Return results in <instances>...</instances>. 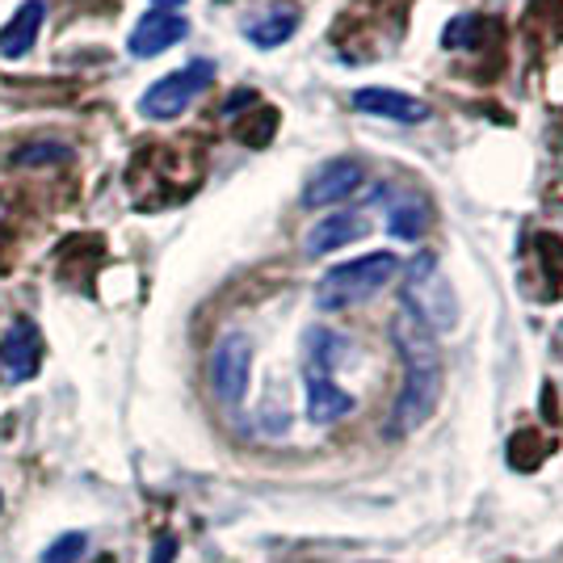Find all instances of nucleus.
Returning a JSON list of instances; mask_svg holds the SVG:
<instances>
[{"mask_svg": "<svg viewBox=\"0 0 563 563\" xmlns=\"http://www.w3.org/2000/svg\"><path fill=\"white\" fill-rule=\"evenodd\" d=\"M43 362V336L30 320H18L9 324V332L0 336V371L9 383H25V378L38 371Z\"/></svg>", "mask_w": 563, "mask_h": 563, "instance_id": "obj_6", "label": "nucleus"}, {"mask_svg": "<svg viewBox=\"0 0 563 563\" xmlns=\"http://www.w3.org/2000/svg\"><path fill=\"white\" fill-rule=\"evenodd\" d=\"M299 30V13H295V4H274V9H265L257 22L244 25V34L257 43V47H282L290 34Z\"/></svg>", "mask_w": 563, "mask_h": 563, "instance_id": "obj_14", "label": "nucleus"}, {"mask_svg": "<svg viewBox=\"0 0 563 563\" xmlns=\"http://www.w3.org/2000/svg\"><path fill=\"white\" fill-rule=\"evenodd\" d=\"M399 274L396 253H366V257H353L345 265L329 269L320 286H316V307L320 311H345L366 299H375L378 290Z\"/></svg>", "mask_w": 563, "mask_h": 563, "instance_id": "obj_1", "label": "nucleus"}, {"mask_svg": "<svg viewBox=\"0 0 563 563\" xmlns=\"http://www.w3.org/2000/svg\"><path fill=\"white\" fill-rule=\"evenodd\" d=\"M0 505H4V496H0Z\"/></svg>", "mask_w": 563, "mask_h": 563, "instance_id": "obj_21", "label": "nucleus"}, {"mask_svg": "<svg viewBox=\"0 0 563 563\" xmlns=\"http://www.w3.org/2000/svg\"><path fill=\"white\" fill-rule=\"evenodd\" d=\"M357 189H362V165L357 161H329L307 181L303 207H332V202H345Z\"/></svg>", "mask_w": 563, "mask_h": 563, "instance_id": "obj_10", "label": "nucleus"}, {"mask_svg": "<svg viewBox=\"0 0 563 563\" xmlns=\"http://www.w3.org/2000/svg\"><path fill=\"white\" fill-rule=\"evenodd\" d=\"M471 30H475V18H459L454 25H446V47H467Z\"/></svg>", "mask_w": 563, "mask_h": 563, "instance_id": "obj_18", "label": "nucleus"}, {"mask_svg": "<svg viewBox=\"0 0 563 563\" xmlns=\"http://www.w3.org/2000/svg\"><path fill=\"white\" fill-rule=\"evenodd\" d=\"M43 18H47V4L43 0H25L22 9L13 13V22L0 25V55L4 59H22L25 51L34 47V38L43 30Z\"/></svg>", "mask_w": 563, "mask_h": 563, "instance_id": "obj_12", "label": "nucleus"}, {"mask_svg": "<svg viewBox=\"0 0 563 563\" xmlns=\"http://www.w3.org/2000/svg\"><path fill=\"white\" fill-rule=\"evenodd\" d=\"M404 307H412L433 332L454 329L459 303H454V290H450V282L442 278V269H438V257H433V253H424V257L412 261L408 286H404Z\"/></svg>", "mask_w": 563, "mask_h": 563, "instance_id": "obj_2", "label": "nucleus"}, {"mask_svg": "<svg viewBox=\"0 0 563 563\" xmlns=\"http://www.w3.org/2000/svg\"><path fill=\"white\" fill-rule=\"evenodd\" d=\"M442 387H446V375H442V362H429V366H404V387H399L396 399V433H412L421 429L438 404H442Z\"/></svg>", "mask_w": 563, "mask_h": 563, "instance_id": "obj_4", "label": "nucleus"}, {"mask_svg": "<svg viewBox=\"0 0 563 563\" xmlns=\"http://www.w3.org/2000/svg\"><path fill=\"white\" fill-rule=\"evenodd\" d=\"M64 156H68V147H59V143H30L13 156V165H43V161H64Z\"/></svg>", "mask_w": 563, "mask_h": 563, "instance_id": "obj_17", "label": "nucleus"}, {"mask_svg": "<svg viewBox=\"0 0 563 563\" xmlns=\"http://www.w3.org/2000/svg\"><path fill=\"white\" fill-rule=\"evenodd\" d=\"M177 555V539L173 534H161V539L152 542V563H173Z\"/></svg>", "mask_w": 563, "mask_h": 563, "instance_id": "obj_19", "label": "nucleus"}, {"mask_svg": "<svg viewBox=\"0 0 563 563\" xmlns=\"http://www.w3.org/2000/svg\"><path fill=\"white\" fill-rule=\"evenodd\" d=\"M189 34V22L181 13H165V9H156V13H143L135 30H131V55L135 59H152V55H161L168 51L173 43H181Z\"/></svg>", "mask_w": 563, "mask_h": 563, "instance_id": "obj_9", "label": "nucleus"}, {"mask_svg": "<svg viewBox=\"0 0 563 563\" xmlns=\"http://www.w3.org/2000/svg\"><path fill=\"white\" fill-rule=\"evenodd\" d=\"M152 4H161V9H177V4H186V0H152Z\"/></svg>", "mask_w": 563, "mask_h": 563, "instance_id": "obj_20", "label": "nucleus"}, {"mask_svg": "<svg viewBox=\"0 0 563 563\" xmlns=\"http://www.w3.org/2000/svg\"><path fill=\"white\" fill-rule=\"evenodd\" d=\"M85 547H89V539H85L80 530H71V534H59V539H55L47 551H43V563H76L80 555H85Z\"/></svg>", "mask_w": 563, "mask_h": 563, "instance_id": "obj_16", "label": "nucleus"}, {"mask_svg": "<svg viewBox=\"0 0 563 563\" xmlns=\"http://www.w3.org/2000/svg\"><path fill=\"white\" fill-rule=\"evenodd\" d=\"M353 110L371 118H391V122H424L429 118V106L417 101L408 93H396V89H357L353 93Z\"/></svg>", "mask_w": 563, "mask_h": 563, "instance_id": "obj_11", "label": "nucleus"}, {"mask_svg": "<svg viewBox=\"0 0 563 563\" xmlns=\"http://www.w3.org/2000/svg\"><path fill=\"white\" fill-rule=\"evenodd\" d=\"M391 341H396L404 366H429V362H442V350H438V332L424 324L412 307L399 303L396 320H391Z\"/></svg>", "mask_w": 563, "mask_h": 563, "instance_id": "obj_7", "label": "nucleus"}, {"mask_svg": "<svg viewBox=\"0 0 563 563\" xmlns=\"http://www.w3.org/2000/svg\"><path fill=\"white\" fill-rule=\"evenodd\" d=\"M387 228H391V235H399V240H417V235L429 228V214H424L421 202H399L396 211H391V219H387Z\"/></svg>", "mask_w": 563, "mask_h": 563, "instance_id": "obj_15", "label": "nucleus"}, {"mask_svg": "<svg viewBox=\"0 0 563 563\" xmlns=\"http://www.w3.org/2000/svg\"><path fill=\"white\" fill-rule=\"evenodd\" d=\"M211 80H214L211 59H194V64H186L181 71H168L165 80H156V85L143 93L140 110L147 118H156V122L186 114L189 106H194L198 97L211 89Z\"/></svg>", "mask_w": 563, "mask_h": 563, "instance_id": "obj_3", "label": "nucleus"}, {"mask_svg": "<svg viewBox=\"0 0 563 563\" xmlns=\"http://www.w3.org/2000/svg\"><path fill=\"white\" fill-rule=\"evenodd\" d=\"M253 378V341L244 332H228L211 353V387L223 404H240Z\"/></svg>", "mask_w": 563, "mask_h": 563, "instance_id": "obj_5", "label": "nucleus"}, {"mask_svg": "<svg viewBox=\"0 0 563 563\" xmlns=\"http://www.w3.org/2000/svg\"><path fill=\"white\" fill-rule=\"evenodd\" d=\"M353 412V396L341 391L329 375H307V417L311 424H332Z\"/></svg>", "mask_w": 563, "mask_h": 563, "instance_id": "obj_13", "label": "nucleus"}, {"mask_svg": "<svg viewBox=\"0 0 563 563\" xmlns=\"http://www.w3.org/2000/svg\"><path fill=\"white\" fill-rule=\"evenodd\" d=\"M366 232H371V219L362 211L324 214V219L303 235V253L307 257H324V253H336V249H350L353 240H362Z\"/></svg>", "mask_w": 563, "mask_h": 563, "instance_id": "obj_8", "label": "nucleus"}]
</instances>
